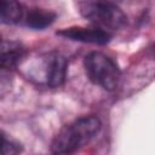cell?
<instances>
[{"label": "cell", "mask_w": 155, "mask_h": 155, "mask_svg": "<svg viewBox=\"0 0 155 155\" xmlns=\"http://www.w3.org/2000/svg\"><path fill=\"white\" fill-rule=\"evenodd\" d=\"M82 17L103 30H117L126 24L127 17L122 10L109 1H81L78 4ZM110 33V31H109Z\"/></svg>", "instance_id": "cell-2"}, {"label": "cell", "mask_w": 155, "mask_h": 155, "mask_svg": "<svg viewBox=\"0 0 155 155\" xmlns=\"http://www.w3.org/2000/svg\"><path fill=\"white\" fill-rule=\"evenodd\" d=\"M25 48L17 41L1 42V68L4 70H11L16 68L24 58Z\"/></svg>", "instance_id": "cell-6"}, {"label": "cell", "mask_w": 155, "mask_h": 155, "mask_svg": "<svg viewBox=\"0 0 155 155\" xmlns=\"http://www.w3.org/2000/svg\"><path fill=\"white\" fill-rule=\"evenodd\" d=\"M56 13L45 8H31L24 15L25 24L33 29H45L53 23Z\"/></svg>", "instance_id": "cell-7"}, {"label": "cell", "mask_w": 155, "mask_h": 155, "mask_svg": "<svg viewBox=\"0 0 155 155\" xmlns=\"http://www.w3.org/2000/svg\"><path fill=\"white\" fill-rule=\"evenodd\" d=\"M57 35L73 40V41H81V42L97 44V45H105L111 40V34L109 31L96 28V27L93 28H82V27L64 28L57 31Z\"/></svg>", "instance_id": "cell-4"}, {"label": "cell", "mask_w": 155, "mask_h": 155, "mask_svg": "<svg viewBox=\"0 0 155 155\" xmlns=\"http://www.w3.org/2000/svg\"><path fill=\"white\" fill-rule=\"evenodd\" d=\"M87 78L97 86L113 91L120 79V68L114 59L102 52H91L84 59Z\"/></svg>", "instance_id": "cell-3"}, {"label": "cell", "mask_w": 155, "mask_h": 155, "mask_svg": "<svg viewBox=\"0 0 155 155\" xmlns=\"http://www.w3.org/2000/svg\"><path fill=\"white\" fill-rule=\"evenodd\" d=\"M2 145H1V155H18L22 153L23 147L19 142L7 137L4 132L1 136Z\"/></svg>", "instance_id": "cell-9"}, {"label": "cell", "mask_w": 155, "mask_h": 155, "mask_svg": "<svg viewBox=\"0 0 155 155\" xmlns=\"http://www.w3.org/2000/svg\"><path fill=\"white\" fill-rule=\"evenodd\" d=\"M24 17L23 6L13 0H2L0 2V21L4 24H16Z\"/></svg>", "instance_id": "cell-8"}, {"label": "cell", "mask_w": 155, "mask_h": 155, "mask_svg": "<svg viewBox=\"0 0 155 155\" xmlns=\"http://www.w3.org/2000/svg\"><path fill=\"white\" fill-rule=\"evenodd\" d=\"M101 130L98 117L90 115L76 119L64 126L51 144L53 155H71L86 145Z\"/></svg>", "instance_id": "cell-1"}, {"label": "cell", "mask_w": 155, "mask_h": 155, "mask_svg": "<svg viewBox=\"0 0 155 155\" xmlns=\"http://www.w3.org/2000/svg\"><path fill=\"white\" fill-rule=\"evenodd\" d=\"M45 79L46 84L51 87L63 85L67 75V59L58 52H52L46 58L45 63Z\"/></svg>", "instance_id": "cell-5"}]
</instances>
